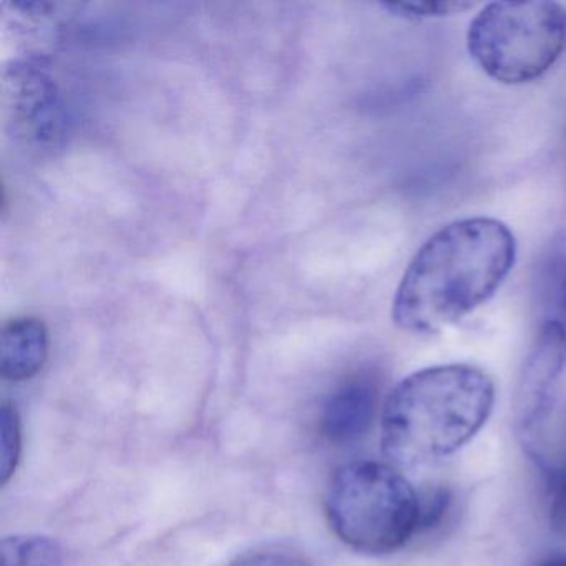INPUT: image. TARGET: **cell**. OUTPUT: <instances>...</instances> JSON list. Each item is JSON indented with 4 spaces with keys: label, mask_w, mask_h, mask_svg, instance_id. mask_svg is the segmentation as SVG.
I'll return each instance as SVG.
<instances>
[{
    "label": "cell",
    "mask_w": 566,
    "mask_h": 566,
    "mask_svg": "<svg viewBox=\"0 0 566 566\" xmlns=\"http://www.w3.org/2000/svg\"><path fill=\"white\" fill-rule=\"evenodd\" d=\"M423 499H420L419 528H432L449 510L450 493L447 489H436Z\"/></svg>",
    "instance_id": "7c38bea8"
},
{
    "label": "cell",
    "mask_w": 566,
    "mask_h": 566,
    "mask_svg": "<svg viewBox=\"0 0 566 566\" xmlns=\"http://www.w3.org/2000/svg\"><path fill=\"white\" fill-rule=\"evenodd\" d=\"M467 49L500 84L536 81L566 51V8L558 2H492L470 22Z\"/></svg>",
    "instance_id": "277c9868"
},
{
    "label": "cell",
    "mask_w": 566,
    "mask_h": 566,
    "mask_svg": "<svg viewBox=\"0 0 566 566\" xmlns=\"http://www.w3.org/2000/svg\"><path fill=\"white\" fill-rule=\"evenodd\" d=\"M539 566H566V555L565 553H559V555L549 556Z\"/></svg>",
    "instance_id": "5bb4252c"
},
{
    "label": "cell",
    "mask_w": 566,
    "mask_h": 566,
    "mask_svg": "<svg viewBox=\"0 0 566 566\" xmlns=\"http://www.w3.org/2000/svg\"><path fill=\"white\" fill-rule=\"evenodd\" d=\"M542 284L548 306L566 316V234L556 238L546 254Z\"/></svg>",
    "instance_id": "9c48e42d"
},
{
    "label": "cell",
    "mask_w": 566,
    "mask_h": 566,
    "mask_svg": "<svg viewBox=\"0 0 566 566\" xmlns=\"http://www.w3.org/2000/svg\"><path fill=\"white\" fill-rule=\"evenodd\" d=\"M228 566H310L304 559L290 553H254V555L243 556Z\"/></svg>",
    "instance_id": "4fadbf2b"
},
{
    "label": "cell",
    "mask_w": 566,
    "mask_h": 566,
    "mask_svg": "<svg viewBox=\"0 0 566 566\" xmlns=\"http://www.w3.org/2000/svg\"><path fill=\"white\" fill-rule=\"evenodd\" d=\"M48 327L35 317L9 321L0 333V376L11 382L32 379L48 360Z\"/></svg>",
    "instance_id": "52a82bcc"
},
{
    "label": "cell",
    "mask_w": 566,
    "mask_h": 566,
    "mask_svg": "<svg viewBox=\"0 0 566 566\" xmlns=\"http://www.w3.org/2000/svg\"><path fill=\"white\" fill-rule=\"evenodd\" d=\"M515 260V237L502 221L476 217L446 224L407 266L394 297V323L407 333H440L486 303Z\"/></svg>",
    "instance_id": "6da1fadb"
},
{
    "label": "cell",
    "mask_w": 566,
    "mask_h": 566,
    "mask_svg": "<svg viewBox=\"0 0 566 566\" xmlns=\"http://www.w3.org/2000/svg\"><path fill=\"white\" fill-rule=\"evenodd\" d=\"M565 364V324L548 319L539 329L516 384L513 410L520 429H535L545 419Z\"/></svg>",
    "instance_id": "5b68a950"
},
{
    "label": "cell",
    "mask_w": 566,
    "mask_h": 566,
    "mask_svg": "<svg viewBox=\"0 0 566 566\" xmlns=\"http://www.w3.org/2000/svg\"><path fill=\"white\" fill-rule=\"evenodd\" d=\"M384 9L407 21H430V19L453 18L473 8L470 2H394L382 4Z\"/></svg>",
    "instance_id": "8fae6325"
},
{
    "label": "cell",
    "mask_w": 566,
    "mask_h": 566,
    "mask_svg": "<svg viewBox=\"0 0 566 566\" xmlns=\"http://www.w3.org/2000/svg\"><path fill=\"white\" fill-rule=\"evenodd\" d=\"M0 566H64V552L49 536H6L0 542Z\"/></svg>",
    "instance_id": "ba28073f"
},
{
    "label": "cell",
    "mask_w": 566,
    "mask_h": 566,
    "mask_svg": "<svg viewBox=\"0 0 566 566\" xmlns=\"http://www.w3.org/2000/svg\"><path fill=\"white\" fill-rule=\"evenodd\" d=\"M327 522L349 548L366 555H389L419 530L420 496L394 467L354 462L336 470L326 500Z\"/></svg>",
    "instance_id": "3957f363"
},
{
    "label": "cell",
    "mask_w": 566,
    "mask_h": 566,
    "mask_svg": "<svg viewBox=\"0 0 566 566\" xmlns=\"http://www.w3.org/2000/svg\"><path fill=\"white\" fill-rule=\"evenodd\" d=\"M493 402V380L479 367L443 364L416 370L384 402V455L406 469L453 455L485 426Z\"/></svg>",
    "instance_id": "7a4b0ae2"
},
{
    "label": "cell",
    "mask_w": 566,
    "mask_h": 566,
    "mask_svg": "<svg viewBox=\"0 0 566 566\" xmlns=\"http://www.w3.org/2000/svg\"><path fill=\"white\" fill-rule=\"evenodd\" d=\"M22 449L21 417L12 403L0 407V483L9 482L18 469Z\"/></svg>",
    "instance_id": "30bf717a"
},
{
    "label": "cell",
    "mask_w": 566,
    "mask_h": 566,
    "mask_svg": "<svg viewBox=\"0 0 566 566\" xmlns=\"http://www.w3.org/2000/svg\"><path fill=\"white\" fill-rule=\"evenodd\" d=\"M376 409V386L369 380H350L334 390L324 402L321 432L337 446L356 442L369 432Z\"/></svg>",
    "instance_id": "8992f818"
}]
</instances>
